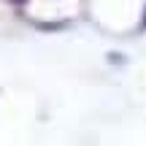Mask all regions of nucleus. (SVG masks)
Wrapping results in <instances>:
<instances>
[{
	"label": "nucleus",
	"mask_w": 146,
	"mask_h": 146,
	"mask_svg": "<svg viewBox=\"0 0 146 146\" xmlns=\"http://www.w3.org/2000/svg\"><path fill=\"white\" fill-rule=\"evenodd\" d=\"M143 22H146V19H143Z\"/></svg>",
	"instance_id": "obj_2"
},
{
	"label": "nucleus",
	"mask_w": 146,
	"mask_h": 146,
	"mask_svg": "<svg viewBox=\"0 0 146 146\" xmlns=\"http://www.w3.org/2000/svg\"><path fill=\"white\" fill-rule=\"evenodd\" d=\"M8 3H27V0H8Z\"/></svg>",
	"instance_id": "obj_1"
}]
</instances>
